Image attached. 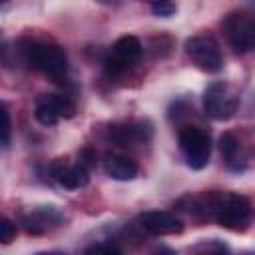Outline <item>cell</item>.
<instances>
[{"label": "cell", "mask_w": 255, "mask_h": 255, "mask_svg": "<svg viewBox=\"0 0 255 255\" xmlns=\"http://www.w3.org/2000/svg\"><path fill=\"white\" fill-rule=\"evenodd\" d=\"M195 207L191 209L195 215L215 219L221 227L231 231H245L251 223L253 207L249 197L241 193H207L201 199L191 201Z\"/></svg>", "instance_id": "1"}, {"label": "cell", "mask_w": 255, "mask_h": 255, "mask_svg": "<svg viewBox=\"0 0 255 255\" xmlns=\"http://www.w3.org/2000/svg\"><path fill=\"white\" fill-rule=\"evenodd\" d=\"M18 52L30 68H34L50 78L60 80L68 72V58H66L64 50L56 44L22 38L18 42Z\"/></svg>", "instance_id": "2"}, {"label": "cell", "mask_w": 255, "mask_h": 255, "mask_svg": "<svg viewBox=\"0 0 255 255\" xmlns=\"http://www.w3.org/2000/svg\"><path fill=\"white\" fill-rule=\"evenodd\" d=\"M141 42L135 38V36H122L114 42L106 62H104V68H106V74L110 78H118V76H124L128 74L139 60L141 56Z\"/></svg>", "instance_id": "3"}, {"label": "cell", "mask_w": 255, "mask_h": 255, "mask_svg": "<svg viewBox=\"0 0 255 255\" xmlns=\"http://www.w3.org/2000/svg\"><path fill=\"white\" fill-rule=\"evenodd\" d=\"M179 147L185 155V163L191 169H203L211 153V137L207 131L195 126H185L179 129Z\"/></svg>", "instance_id": "4"}, {"label": "cell", "mask_w": 255, "mask_h": 255, "mask_svg": "<svg viewBox=\"0 0 255 255\" xmlns=\"http://www.w3.org/2000/svg\"><path fill=\"white\" fill-rule=\"evenodd\" d=\"M239 106V96L227 82H211L203 92V110L213 120H229Z\"/></svg>", "instance_id": "5"}, {"label": "cell", "mask_w": 255, "mask_h": 255, "mask_svg": "<svg viewBox=\"0 0 255 255\" xmlns=\"http://www.w3.org/2000/svg\"><path fill=\"white\" fill-rule=\"evenodd\" d=\"M223 32L235 52L245 54L255 50V16L233 12L223 20Z\"/></svg>", "instance_id": "6"}, {"label": "cell", "mask_w": 255, "mask_h": 255, "mask_svg": "<svg viewBox=\"0 0 255 255\" xmlns=\"http://www.w3.org/2000/svg\"><path fill=\"white\" fill-rule=\"evenodd\" d=\"M76 114V104L68 94H42L36 98L34 106V118L50 128L56 126L62 118H72Z\"/></svg>", "instance_id": "7"}, {"label": "cell", "mask_w": 255, "mask_h": 255, "mask_svg": "<svg viewBox=\"0 0 255 255\" xmlns=\"http://www.w3.org/2000/svg\"><path fill=\"white\" fill-rule=\"evenodd\" d=\"M185 54L203 72L213 74L223 68V56L219 52V46L209 36H191L185 42Z\"/></svg>", "instance_id": "8"}, {"label": "cell", "mask_w": 255, "mask_h": 255, "mask_svg": "<svg viewBox=\"0 0 255 255\" xmlns=\"http://www.w3.org/2000/svg\"><path fill=\"white\" fill-rule=\"evenodd\" d=\"M137 223L143 231L153 235H173L183 229L181 219L169 211H143L137 215Z\"/></svg>", "instance_id": "9"}, {"label": "cell", "mask_w": 255, "mask_h": 255, "mask_svg": "<svg viewBox=\"0 0 255 255\" xmlns=\"http://www.w3.org/2000/svg\"><path fill=\"white\" fill-rule=\"evenodd\" d=\"M50 173L66 189H80V187L88 185V181H90V175H88L86 167H82L80 163L78 165H70L62 157H58V159H54L50 163Z\"/></svg>", "instance_id": "10"}, {"label": "cell", "mask_w": 255, "mask_h": 255, "mask_svg": "<svg viewBox=\"0 0 255 255\" xmlns=\"http://www.w3.org/2000/svg\"><path fill=\"white\" fill-rule=\"evenodd\" d=\"M24 229L30 233V235H42L46 231H50L52 227L60 225L62 221V215L58 209H54L52 205H44V207H38L34 211H30L28 215H24Z\"/></svg>", "instance_id": "11"}, {"label": "cell", "mask_w": 255, "mask_h": 255, "mask_svg": "<svg viewBox=\"0 0 255 255\" xmlns=\"http://www.w3.org/2000/svg\"><path fill=\"white\" fill-rule=\"evenodd\" d=\"M104 169L112 179L118 181H129L137 175V163L129 155H120V153H110L104 159Z\"/></svg>", "instance_id": "12"}, {"label": "cell", "mask_w": 255, "mask_h": 255, "mask_svg": "<svg viewBox=\"0 0 255 255\" xmlns=\"http://www.w3.org/2000/svg\"><path fill=\"white\" fill-rule=\"evenodd\" d=\"M189 255H231L229 247L219 239H205L189 249Z\"/></svg>", "instance_id": "13"}, {"label": "cell", "mask_w": 255, "mask_h": 255, "mask_svg": "<svg viewBox=\"0 0 255 255\" xmlns=\"http://www.w3.org/2000/svg\"><path fill=\"white\" fill-rule=\"evenodd\" d=\"M219 151L227 159V163H233L237 153H239V139L235 137L233 131H223L219 137Z\"/></svg>", "instance_id": "14"}, {"label": "cell", "mask_w": 255, "mask_h": 255, "mask_svg": "<svg viewBox=\"0 0 255 255\" xmlns=\"http://www.w3.org/2000/svg\"><path fill=\"white\" fill-rule=\"evenodd\" d=\"M84 255H122V251L114 245V243H92L90 247H86Z\"/></svg>", "instance_id": "15"}, {"label": "cell", "mask_w": 255, "mask_h": 255, "mask_svg": "<svg viewBox=\"0 0 255 255\" xmlns=\"http://www.w3.org/2000/svg\"><path fill=\"white\" fill-rule=\"evenodd\" d=\"M12 239H16V225L8 217H2L0 219V241L8 245L12 243Z\"/></svg>", "instance_id": "16"}, {"label": "cell", "mask_w": 255, "mask_h": 255, "mask_svg": "<svg viewBox=\"0 0 255 255\" xmlns=\"http://www.w3.org/2000/svg\"><path fill=\"white\" fill-rule=\"evenodd\" d=\"M149 8H151V12H153L155 16H159V18H169V16H173V14L177 12V6H175L173 2H153Z\"/></svg>", "instance_id": "17"}, {"label": "cell", "mask_w": 255, "mask_h": 255, "mask_svg": "<svg viewBox=\"0 0 255 255\" xmlns=\"http://www.w3.org/2000/svg\"><path fill=\"white\" fill-rule=\"evenodd\" d=\"M78 157H80V161H78V163H80L82 167H86L88 171L96 165V149H92L90 145H88V147H82Z\"/></svg>", "instance_id": "18"}, {"label": "cell", "mask_w": 255, "mask_h": 255, "mask_svg": "<svg viewBox=\"0 0 255 255\" xmlns=\"http://www.w3.org/2000/svg\"><path fill=\"white\" fill-rule=\"evenodd\" d=\"M10 128H12L10 112H8L6 104H4V137H2V145H4V147H8V143H10Z\"/></svg>", "instance_id": "19"}, {"label": "cell", "mask_w": 255, "mask_h": 255, "mask_svg": "<svg viewBox=\"0 0 255 255\" xmlns=\"http://www.w3.org/2000/svg\"><path fill=\"white\" fill-rule=\"evenodd\" d=\"M151 255H175V251H173V249H169V247H157Z\"/></svg>", "instance_id": "20"}, {"label": "cell", "mask_w": 255, "mask_h": 255, "mask_svg": "<svg viewBox=\"0 0 255 255\" xmlns=\"http://www.w3.org/2000/svg\"><path fill=\"white\" fill-rule=\"evenodd\" d=\"M38 255H66L62 251H46V253H38Z\"/></svg>", "instance_id": "21"}, {"label": "cell", "mask_w": 255, "mask_h": 255, "mask_svg": "<svg viewBox=\"0 0 255 255\" xmlns=\"http://www.w3.org/2000/svg\"><path fill=\"white\" fill-rule=\"evenodd\" d=\"M245 255H255V253H245Z\"/></svg>", "instance_id": "22"}]
</instances>
